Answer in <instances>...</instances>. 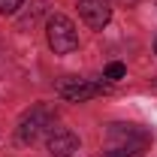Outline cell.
Listing matches in <instances>:
<instances>
[{
    "label": "cell",
    "instance_id": "obj_6",
    "mask_svg": "<svg viewBox=\"0 0 157 157\" xmlns=\"http://www.w3.org/2000/svg\"><path fill=\"white\" fill-rule=\"evenodd\" d=\"M148 148V142H118L115 148L103 151L100 157H142Z\"/></svg>",
    "mask_w": 157,
    "mask_h": 157
},
{
    "label": "cell",
    "instance_id": "obj_8",
    "mask_svg": "<svg viewBox=\"0 0 157 157\" xmlns=\"http://www.w3.org/2000/svg\"><path fill=\"white\" fill-rule=\"evenodd\" d=\"M24 0H0V12L3 15H9V12H18V6Z\"/></svg>",
    "mask_w": 157,
    "mask_h": 157
},
{
    "label": "cell",
    "instance_id": "obj_3",
    "mask_svg": "<svg viewBox=\"0 0 157 157\" xmlns=\"http://www.w3.org/2000/svg\"><path fill=\"white\" fill-rule=\"evenodd\" d=\"M58 94L63 100L82 103V100L109 94V85H106V82H88V78H67V82H60V85H58Z\"/></svg>",
    "mask_w": 157,
    "mask_h": 157
},
{
    "label": "cell",
    "instance_id": "obj_2",
    "mask_svg": "<svg viewBox=\"0 0 157 157\" xmlns=\"http://www.w3.org/2000/svg\"><path fill=\"white\" fill-rule=\"evenodd\" d=\"M45 36H48V45L55 55H70L78 48V33H76V24L67 18V15H48V24H45Z\"/></svg>",
    "mask_w": 157,
    "mask_h": 157
},
{
    "label": "cell",
    "instance_id": "obj_9",
    "mask_svg": "<svg viewBox=\"0 0 157 157\" xmlns=\"http://www.w3.org/2000/svg\"><path fill=\"white\" fill-rule=\"evenodd\" d=\"M127 3H130V0H127Z\"/></svg>",
    "mask_w": 157,
    "mask_h": 157
},
{
    "label": "cell",
    "instance_id": "obj_5",
    "mask_svg": "<svg viewBox=\"0 0 157 157\" xmlns=\"http://www.w3.org/2000/svg\"><path fill=\"white\" fill-rule=\"evenodd\" d=\"M78 15L85 18L88 27L103 30L112 21V6H109V0H78Z\"/></svg>",
    "mask_w": 157,
    "mask_h": 157
},
{
    "label": "cell",
    "instance_id": "obj_1",
    "mask_svg": "<svg viewBox=\"0 0 157 157\" xmlns=\"http://www.w3.org/2000/svg\"><path fill=\"white\" fill-rule=\"evenodd\" d=\"M52 127H55V109H52V106H33V109L18 121L15 139H18L21 145H30V142H36V139L48 136Z\"/></svg>",
    "mask_w": 157,
    "mask_h": 157
},
{
    "label": "cell",
    "instance_id": "obj_4",
    "mask_svg": "<svg viewBox=\"0 0 157 157\" xmlns=\"http://www.w3.org/2000/svg\"><path fill=\"white\" fill-rule=\"evenodd\" d=\"M45 145H48L52 157H73L78 151V136L67 127H52L45 136Z\"/></svg>",
    "mask_w": 157,
    "mask_h": 157
},
{
    "label": "cell",
    "instance_id": "obj_7",
    "mask_svg": "<svg viewBox=\"0 0 157 157\" xmlns=\"http://www.w3.org/2000/svg\"><path fill=\"white\" fill-rule=\"evenodd\" d=\"M127 76V67H124V63H109V67H106V73H103V78H109V82H118V78H124Z\"/></svg>",
    "mask_w": 157,
    "mask_h": 157
}]
</instances>
